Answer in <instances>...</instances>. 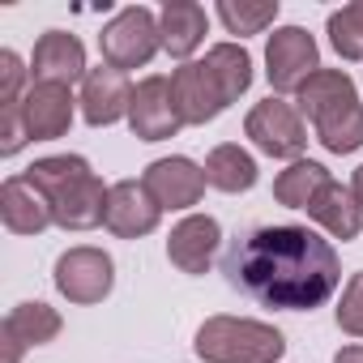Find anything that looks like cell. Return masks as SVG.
Returning a JSON list of instances; mask_svg holds the SVG:
<instances>
[{"label":"cell","instance_id":"cell-24","mask_svg":"<svg viewBox=\"0 0 363 363\" xmlns=\"http://www.w3.org/2000/svg\"><path fill=\"white\" fill-rule=\"evenodd\" d=\"M206 65H210L218 90L227 94V103H240V94H248V86H252V56L240 43H214L206 52Z\"/></svg>","mask_w":363,"mask_h":363},{"label":"cell","instance_id":"cell-11","mask_svg":"<svg viewBox=\"0 0 363 363\" xmlns=\"http://www.w3.org/2000/svg\"><path fill=\"white\" fill-rule=\"evenodd\" d=\"M128 128L137 141H167L184 128L179 124V111H175V99H171V77L150 73L137 82L133 107H128Z\"/></svg>","mask_w":363,"mask_h":363},{"label":"cell","instance_id":"cell-12","mask_svg":"<svg viewBox=\"0 0 363 363\" xmlns=\"http://www.w3.org/2000/svg\"><path fill=\"white\" fill-rule=\"evenodd\" d=\"M133 90H137V86L128 82V73H120V69H111V65L90 69L86 82H82V94H77L82 120H86L90 128H111V124L128 120Z\"/></svg>","mask_w":363,"mask_h":363},{"label":"cell","instance_id":"cell-13","mask_svg":"<svg viewBox=\"0 0 363 363\" xmlns=\"http://www.w3.org/2000/svg\"><path fill=\"white\" fill-rule=\"evenodd\" d=\"M158 223H162V210L145 193L141 179H116L111 193H107V218H103V227L116 240H145V235L158 231Z\"/></svg>","mask_w":363,"mask_h":363},{"label":"cell","instance_id":"cell-18","mask_svg":"<svg viewBox=\"0 0 363 363\" xmlns=\"http://www.w3.org/2000/svg\"><path fill=\"white\" fill-rule=\"evenodd\" d=\"M158 26H162V52L175 56L179 65H189L193 52L210 35V13L197 0H167L162 13H158Z\"/></svg>","mask_w":363,"mask_h":363},{"label":"cell","instance_id":"cell-5","mask_svg":"<svg viewBox=\"0 0 363 363\" xmlns=\"http://www.w3.org/2000/svg\"><path fill=\"white\" fill-rule=\"evenodd\" d=\"M244 137L265 154V158H282V162H299L308 150V120L299 116L295 103L286 99H265L248 111L244 120Z\"/></svg>","mask_w":363,"mask_h":363},{"label":"cell","instance_id":"cell-20","mask_svg":"<svg viewBox=\"0 0 363 363\" xmlns=\"http://www.w3.org/2000/svg\"><path fill=\"white\" fill-rule=\"evenodd\" d=\"M201 167H206L210 189H218V193H227V197H240V193L257 189V179H261L257 158H252L244 145H235V141L214 145V150L206 154V162H201Z\"/></svg>","mask_w":363,"mask_h":363},{"label":"cell","instance_id":"cell-31","mask_svg":"<svg viewBox=\"0 0 363 363\" xmlns=\"http://www.w3.org/2000/svg\"><path fill=\"white\" fill-rule=\"evenodd\" d=\"M350 193H354V206L363 210V162L354 167V175H350Z\"/></svg>","mask_w":363,"mask_h":363},{"label":"cell","instance_id":"cell-28","mask_svg":"<svg viewBox=\"0 0 363 363\" xmlns=\"http://www.w3.org/2000/svg\"><path fill=\"white\" fill-rule=\"evenodd\" d=\"M26 82H30V69L22 65V56L13 48H5V52H0V107L22 103L26 90H30Z\"/></svg>","mask_w":363,"mask_h":363},{"label":"cell","instance_id":"cell-7","mask_svg":"<svg viewBox=\"0 0 363 363\" xmlns=\"http://www.w3.org/2000/svg\"><path fill=\"white\" fill-rule=\"evenodd\" d=\"M320 69V48L303 26H278L265 43V77L274 94H295Z\"/></svg>","mask_w":363,"mask_h":363},{"label":"cell","instance_id":"cell-21","mask_svg":"<svg viewBox=\"0 0 363 363\" xmlns=\"http://www.w3.org/2000/svg\"><path fill=\"white\" fill-rule=\"evenodd\" d=\"M329 167L316 162V158H299V162H286V171L274 175V201L286 206V210H308L316 201V193L329 184Z\"/></svg>","mask_w":363,"mask_h":363},{"label":"cell","instance_id":"cell-17","mask_svg":"<svg viewBox=\"0 0 363 363\" xmlns=\"http://www.w3.org/2000/svg\"><path fill=\"white\" fill-rule=\"evenodd\" d=\"M0 218H5V231H13V235H43L48 227H56L48 197L26 175H9L0 184Z\"/></svg>","mask_w":363,"mask_h":363},{"label":"cell","instance_id":"cell-15","mask_svg":"<svg viewBox=\"0 0 363 363\" xmlns=\"http://www.w3.org/2000/svg\"><path fill=\"white\" fill-rule=\"evenodd\" d=\"M73 111H77V99L69 86L30 82V90L22 99V120L30 128V141H60L73 128Z\"/></svg>","mask_w":363,"mask_h":363},{"label":"cell","instance_id":"cell-14","mask_svg":"<svg viewBox=\"0 0 363 363\" xmlns=\"http://www.w3.org/2000/svg\"><path fill=\"white\" fill-rule=\"evenodd\" d=\"M90 65H86V48L77 35L69 30H43L39 43H35V56H30V77L35 82H52V86H69L73 82H86Z\"/></svg>","mask_w":363,"mask_h":363},{"label":"cell","instance_id":"cell-10","mask_svg":"<svg viewBox=\"0 0 363 363\" xmlns=\"http://www.w3.org/2000/svg\"><path fill=\"white\" fill-rule=\"evenodd\" d=\"M218 244H223V223L218 218H210V214H184L171 227V235H167V261L179 274L201 278L214 265Z\"/></svg>","mask_w":363,"mask_h":363},{"label":"cell","instance_id":"cell-1","mask_svg":"<svg viewBox=\"0 0 363 363\" xmlns=\"http://www.w3.org/2000/svg\"><path fill=\"white\" fill-rule=\"evenodd\" d=\"M223 274L261 308L282 312H312L329 303V295L342 286V261L333 240L299 223L244 231L240 240H231Z\"/></svg>","mask_w":363,"mask_h":363},{"label":"cell","instance_id":"cell-26","mask_svg":"<svg viewBox=\"0 0 363 363\" xmlns=\"http://www.w3.org/2000/svg\"><path fill=\"white\" fill-rule=\"evenodd\" d=\"M325 35H329V48H333L342 60L359 65V60H363V0L333 9L329 22H325Z\"/></svg>","mask_w":363,"mask_h":363},{"label":"cell","instance_id":"cell-16","mask_svg":"<svg viewBox=\"0 0 363 363\" xmlns=\"http://www.w3.org/2000/svg\"><path fill=\"white\" fill-rule=\"evenodd\" d=\"M60 329H65V316H60L52 303H43V299L18 303V308L5 316V363H22V354H26L30 346L56 342Z\"/></svg>","mask_w":363,"mask_h":363},{"label":"cell","instance_id":"cell-22","mask_svg":"<svg viewBox=\"0 0 363 363\" xmlns=\"http://www.w3.org/2000/svg\"><path fill=\"white\" fill-rule=\"evenodd\" d=\"M346 99H359V90H354V77L346 73V69H316L299 90H295V107H299V116L312 124L320 111H329V107H337V103H346Z\"/></svg>","mask_w":363,"mask_h":363},{"label":"cell","instance_id":"cell-4","mask_svg":"<svg viewBox=\"0 0 363 363\" xmlns=\"http://www.w3.org/2000/svg\"><path fill=\"white\" fill-rule=\"evenodd\" d=\"M99 52L111 69L120 73H133V69H145L158 52H162V26H158V13L145 9V5H128L120 9L103 35H99Z\"/></svg>","mask_w":363,"mask_h":363},{"label":"cell","instance_id":"cell-23","mask_svg":"<svg viewBox=\"0 0 363 363\" xmlns=\"http://www.w3.org/2000/svg\"><path fill=\"white\" fill-rule=\"evenodd\" d=\"M312 133H316V141L329 154H354L363 145V103L359 99H346V103L320 111L312 120Z\"/></svg>","mask_w":363,"mask_h":363},{"label":"cell","instance_id":"cell-30","mask_svg":"<svg viewBox=\"0 0 363 363\" xmlns=\"http://www.w3.org/2000/svg\"><path fill=\"white\" fill-rule=\"evenodd\" d=\"M333 363H363V346H342L333 354Z\"/></svg>","mask_w":363,"mask_h":363},{"label":"cell","instance_id":"cell-3","mask_svg":"<svg viewBox=\"0 0 363 363\" xmlns=\"http://www.w3.org/2000/svg\"><path fill=\"white\" fill-rule=\"evenodd\" d=\"M193 350L206 363H278L286 354V337L257 316H206Z\"/></svg>","mask_w":363,"mask_h":363},{"label":"cell","instance_id":"cell-6","mask_svg":"<svg viewBox=\"0 0 363 363\" xmlns=\"http://www.w3.org/2000/svg\"><path fill=\"white\" fill-rule=\"evenodd\" d=\"M52 282L56 291L77 303V308H90V303H103L116 286V261L111 252L94 248V244H77L69 252L56 257V269H52Z\"/></svg>","mask_w":363,"mask_h":363},{"label":"cell","instance_id":"cell-27","mask_svg":"<svg viewBox=\"0 0 363 363\" xmlns=\"http://www.w3.org/2000/svg\"><path fill=\"white\" fill-rule=\"evenodd\" d=\"M333 320H337V329H342L346 337H363V269L346 278L342 299H337V308H333Z\"/></svg>","mask_w":363,"mask_h":363},{"label":"cell","instance_id":"cell-29","mask_svg":"<svg viewBox=\"0 0 363 363\" xmlns=\"http://www.w3.org/2000/svg\"><path fill=\"white\" fill-rule=\"evenodd\" d=\"M30 145V128L22 120V103H9V107H0V154L13 158Z\"/></svg>","mask_w":363,"mask_h":363},{"label":"cell","instance_id":"cell-19","mask_svg":"<svg viewBox=\"0 0 363 363\" xmlns=\"http://www.w3.org/2000/svg\"><path fill=\"white\" fill-rule=\"evenodd\" d=\"M308 218H312L329 240H342V244L359 240V231H363V210L354 206L350 184H337V179H329V184L316 193V201L308 206Z\"/></svg>","mask_w":363,"mask_h":363},{"label":"cell","instance_id":"cell-9","mask_svg":"<svg viewBox=\"0 0 363 363\" xmlns=\"http://www.w3.org/2000/svg\"><path fill=\"white\" fill-rule=\"evenodd\" d=\"M171 99H175L179 124H189V128L210 124V120H218L231 107L227 94L218 90V82H214V73H210L206 60H189V65L171 69Z\"/></svg>","mask_w":363,"mask_h":363},{"label":"cell","instance_id":"cell-2","mask_svg":"<svg viewBox=\"0 0 363 363\" xmlns=\"http://www.w3.org/2000/svg\"><path fill=\"white\" fill-rule=\"evenodd\" d=\"M22 175L48 197L52 218H56L60 231H90V227H99L107 218V193H111V184H103V175L82 154L35 158Z\"/></svg>","mask_w":363,"mask_h":363},{"label":"cell","instance_id":"cell-25","mask_svg":"<svg viewBox=\"0 0 363 363\" xmlns=\"http://www.w3.org/2000/svg\"><path fill=\"white\" fill-rule=\"evenodd\" d=\"M214 13L227 26V35L248 39V35H265L278 22V0H257V5H248V0H218Z\"/></svg>","mask_w":363,"mask_h":363},{"label":"cell","instance_id":"cell-8","mask_svg":"<svg viewBox=\"0 0 363 363\" xmlns=\"http://www.w3.org/2000/svg\"><path fill=\"white\" fill-rule=\"evenodd\" d=\"M141 184L145 193L158 201V210H193L206 189H210V179H206V167L184 158V154H171V158H154L145 171H141Z\"/></svg>","mask_w":363,"mask_h":363}]
</instances>
